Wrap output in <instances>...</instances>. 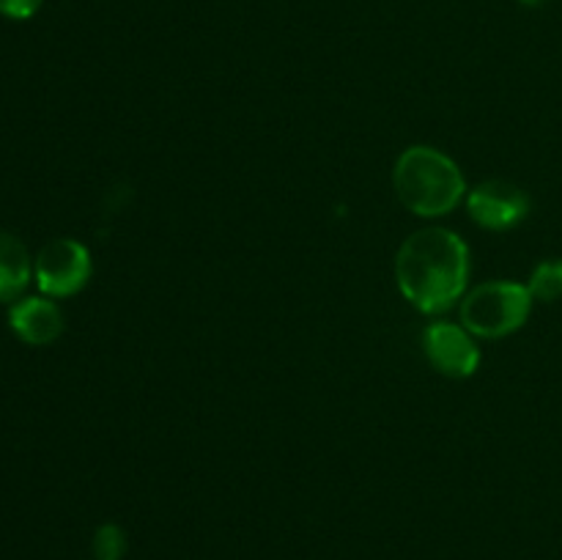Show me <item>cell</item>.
Returning a JSON list of instances; mask_svg holds the SVG:
<instances>
[{
  "instance_id": "1",
  "label": "cell",
  "mask_w": 562,
  "mask_h": 560,
  "mask_svg": "<svg viewBox=\"0 0 562 560\" xmlns=\"http://www.w3.org/2000/svg\"><path fill=\"white\" fill-rule=\"evenodd\" d=\"M470 278V247L448 228H420L395 256L398 289L417 311L442 313L461 300Z\"/></svg>"
},
{
  "instance_id": "2",
  "label": "cell",
  "mask_w": 562,
  "mask_h": 560,
  "mask_svg": "<svg viewBox=\"0 0 562 560\" xmlns=\"http://www.w3.org/2000/svg\"><path fill=\"white\" fill-rule=\"evenodd\" d=\"M393 184L398 201L417 217H442L464 198L459 165L431 146H409L395 159Z\"/></svg>"
},
{
  "instance_id": "3",
  "label": "cell",
  "mask_w": 562,
  "mask_h": 560,
  "mask_svg": "<svg viewBox=\"0 0 562 560\" xmlns=\"http://www.w3.org/2000/svg\"><path fill=\"white\" fill-rule=\"evenodd\" d=\"M532 294L516 280H488L461 300V324L477 338H505L527 324Z\"/></svg>"
},
{
  "instance_id": "4",
  "label": "cell",
  "mask_w": 562,
  "mask_h": 560,
  "mask_svg": "<svg viewBox=\"0 0 562 560\" xmlns=\"http://www.w3.org/2000/svg\"><path fill=\"white\" fill-rule=\"evenodd\" d=\"M91 253L82 242L60 236L47 242L33 261V278L44 296H71L91 280Z\"/></svg>"
},
{
  "instance_id": "5",
  "label": "cell",
  "mask_w": 562,
  "mask_h": 560,
  "mask_svg": "<svg viewBox=\"0 0 562 560\" xmlns=\"http://www.w3.org/2000/svg\"><path fill=\"white\" fill-rule=\"evenodd\" d=\"M467 209L481 228L510 231L530 214V198L514 181L488 179L467 195Z\"/></svg>"
},
{
  "instance_id": "6",
  "label": "cell",
  "mask_w": 562,
  "mask_h": 560,
  "mask_svg": "<svg viewBox=\"0 0 562 560\" xmlns=\"http://www.w3.org/2000/svg\"><path fill=\"white\" fill-rule=\"evenodd\" d=\"M423 349H426L428 362L450 379L472 377L481 366V349L472 340L470 329L459 327V324H428L423 333Z\"/></svg>"
},
{
  "instance_id": "7",
  "label": "cell",
  "mask_w": 562,
  "mask_h": 560,
  "mask_svg": "<svg viewBox=\"0 0 562 560\" xmlns=\"http://www.w3.org/2000/svg\"><path fill=\"white\" fill-rule=\"evenodd\" d=\"M9 327L27 346H47L64 333V313L53 296H22L11 305Z\"/></svg>"
},
{
  "instance_id": "8",
  "label": "cell",
  "mask_w": 562,
  "mask_h": 560,
  "mask_svg": "<svg viewBox=\"0 0 562 560\" xmlns=\"http://www.w3.org/2000/svg\"><path fill=\"white\" fill-rule=\"evenodd\" d=\"M33 275L31 256L14 234L0 228V302H16Z\"/></svg>"
},
{
  "instance_id": "9",
  "label": "cell",
  "mask_w": 562,
  "mask_h": 560,
  "mask_svg": "<svg viewBox=\"0 0 562 560\" xmlns=\"http://www.w3.org/2000/svg\"><path fill=\"white\" fill-rule=\"evenodd\" d=\"M530 289L532 300L538 302H558L562 296V261L552 258V261H541L530 275Z\"/></svg>"
},
{
  "instance_id": "10",
  "label": "cell",
  "mask_w": 562,
  "mask_h": 560,
  "mask_svg": "<svg viewBox=\"0 0 562 560\" xmlns=\"http://www.w3.org/2000/svg\"><path fill=\"white\" fill-rule=\"evenodd\" d=\"M126 549L124 530L119 525H102L93 536V558L97 560H121Z\"/></svg>"
},
{
  "instance_id": "11",
  "label": "cell",
  "mask_w": 562,
  "mask_h": 560,
  "mask_svg": "<svg viewBox=\"0 0 562 560\" xmlns=\"http://www.w3.org/2000/svg\"><path fill=\"white\" fill-rule=\"evenodd\" d=\"M44 0H0V14L9 20H31Z\"/></svg>"
},
{
  "instance_id": "12",
  "label": "cell",
  "mask_w": 562,
  "mask_h": 560,
  "mask_svg": "<svg viewBox=\"0 0 562 560\" xmlns=\"http://www.w3.org/2000/svg\"><path fill=\"white\" fill-rule=\"evenodd\" d=\"M521 3H527V5H538V3H541V0H521Z\"/></svg>"
}]
</instances>
